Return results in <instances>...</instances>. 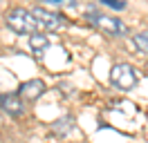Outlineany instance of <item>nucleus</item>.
Segmentation results:
<instances>
[{"label": "nucleus", "mask_w": 148, "mask_h": 143, "mask_svg": "<svg viewBox=\"0 0 148 143\" xmlns=\"http://www.w3.org/2000/svg\"><path fill=\"white\" fill-rule=\"evenodd\" d=\"M103 5H108V7L117 9V11H121V9H126V2H121V0H101Z\"/></svg>", "instance_id": "9d476101"}, {"label": "nucleus", "mask_w": 148, "mask_h": 143, "mask_svg": "<svg viewBox=\"0 0 148 143\" xmlns=\"http://www.w3.org/2000/svg\"><path fill=\"white\" fill-rule=\"evenodd\" d=\"M32 16L36 18V22L40 27H45V29H49V31H56V29L63 27L61 16H56V14H52V11H47V9H43V7H36L34 11H32Z\"/></svg>", "instance_id": "20e7f679"}, {"label": "nucleus", "mask_w": 148, "mask_h": 143, "mask_svg": "<svg viewBox=\"0 0 148 143\" xmlns=\"http://www.w3.org/2000/svg\"><path fill=\"white\" fill-rule=\"evenodd\" d=\"M90 22L97 25L101 31H106V34H110V36H128V25L123 20H119V18L94 14V16H90Z\"/></svg>", "instance_id": "7ed1b4c3"}, {"label": "nucleus", "mask_w": 148, "mask_h": 143, "mask_svg": "<svg viewBox=\"0 0 148 143\" xmlns=\"http://www.w3.org/2000/svg\"><path fill=\"white\" fill-rule=\"evenodd\" d=\"M29 47H32V52L36 54V56H43L45 49L49 47V40H47V36H43V34H32L29 36Z\"/></svg>", "instance_id": "0eeeda50"}, {"label": "nucleus", "mask_w": 148, "mask_h": 143, "mask_svg": "<svg viewBox=\"0 0 148 143\" xmlns=\"http://www.w3.org/2000/svg\"><path fill=\"white\" fill-rule=\"evenodd\" d=\"M7 25L16 31V34H38V22L27 9H11L7 14Z\"/></svg>", "instance_id": "f257e3e1"}, {"label": "nucleus", "mask_w": 148, "mask_h": 143, "mask_svg": "<svg viewBox=\"0 0 148 143\" xmlns=\"http://www.w3.org/2000/svg\"><path fill=\"white\" fill-rule=\"evenodd\" d=\"M45 94V83L38 78H32V80H25L23 85H20V96L29 98V101H36L38 96H43Z\"/></svg>", "instance_id": "39448f33"}, {"label": "nucleus", "mask_w": 148, "mask_h": 143, "mask_svg": "<svg viewBox=\"0 0 148 143\" xmlns=\"http://www.w3.org/2000/svg\"><path fill=\"white\" fill-rule=\"evenodd\" d=\"M110 83L121 89H130L137 85V72L135 67H130L128 63H119L110 69Z\"/></svg>", "instance_id": "f03ea898"}, {"label": "nucleus", "mask_w": 148, "mask_h": 143, "mask_svg": "<svg viewBox=\"0 0 148 143\" xmlns=\"http://www.w3.org/2000/svg\"><path fill=\"white\" fill-rule=\"evenodd\" d=\"M132 40H135V45H137V49H139V52L148 54V31H141V34L132 36Z\"/></svg>", "instance_id": "6e6552de"}, {"label": "nucleus", "mask_w": 148, "mask_h": 143, "mask_svg": "<svg viewBox=\"0 0 148 143\" xmlns=\"http://www.w3.org/2000/svg\"><path fill=\"white\" fill-rule=\"evenodd\" d=\"M70 123H72V118H61V121H56L54 123V132H58V134H65V132H70Z\"/></svg>", "instance_id": "1a4fd4ad"}, {"label": "nucleus", "mask_w": 148, "mask_h": 143, "mask_svg": "<svg viewBox=\"0 0 148 143\" xmlns=\"http://www.w3.org/2000/svg\"><path fill=\"white\" fill-rule=\"evenodd\" d=\"M40 2H52V5H56V2H54V0H40Z\"/></svg>", "instance_id": "9b49d317"}, {"label": "nucleus", "mask_w": 148, "mask_h": 143, "mask_svg": "<svg viewBox=\"0 0 148 143\" xmlns=\"http://www.w3.org/2000/svg\"><path fill=\"white\" fill-rule=\"evenodd\" d=\"M0 107L11 116H23V101L18 94H2L0 96Z\"/></svg>", "instance_id": "423d86ee"}]
</instances>
